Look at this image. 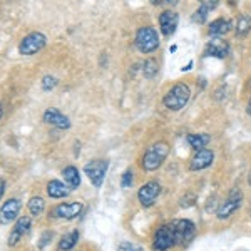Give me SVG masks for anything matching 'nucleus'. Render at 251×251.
Listing matches in <instances>:
<instances>
[{
    "label": "nucleus",
    "mask_w": 251,
    "mask_h": 251,
    "mask_svg": "<svg viewBox=\"0 0 251 251\" xmlns=\"http://www.w3.org/2000/svg\"><path fill=\"white\" fill-rule=\"evenodd\" d=\"M134 44L139 52H143V54H151V52H154L156 49L161 46V39L154 27L146 25V27L137 29Z\"/></svg>",
    "instance_id": "nucleus-3"
},
{
    "label": "nucleus",
    "mask_w": 251,
    "mask_h": 251,
    "mask_svg": "<svg viewBox=\"0 0 251 251\" xmlns=\"http://www.w3.org/2000/svg\"><path fill=\"white\" fill-rule=\"evenodd\" d=\"M248 106H251V97H250V104H248Z\"/></svg>",
    "instance_id": "nucleus-36"
},
{
    "label": "nucleus",
    "mask_w": 251,
    "mask_h": 251,
    "mask_svg": "<svg viewBox=\"0 0 251 251\" xmlns=\"http://www.w3.org/2000/svg\"><path fill=\"white\" fill-rule=\"evenodd\" d=\"M169 225L173 226L174 234H176L177 245H186L196 236V226L189 220H173Z\"/></svg>",
    "instance_id": "nucleus-8"
},
{
    "label": "nucleus",
    "mask_w": 251,
    "mask_h": 251,
    "mask_svg": "<svg viewBox=\"0 0 251 251\" xmlns=\"http://www.w3.org/2000/svg\"><path fill=\"white\" fill-rule=\"evenodd\" d=\"M117 251H144V250L141 248V246H134L132 243L124 241V243H121V245H119Z\"/></svg>",
    "instance_id": "nucleus-28"
},
{
    "label": "nucleus",
    "mask_w": 251,
    "mask_h": 251,
    "mask_svg": "<svg viewBox=\"0 0 251 251\" xmlns=\"http://www.w3.org/2000/svg\"><path fill=\"white\" fill-rule=\"evenodd\" d=\"M3 193H5V181H3V179H0V200H2Z\"/></svg>",
    "instance_id": "nucleus-30"
},
{
    "label": "nucleus",
    "mask_w": 251,
    "mask_h": 251,
    "mask_svg": "<svg viewBox=\"0 0 251 251\" xmlns=\"http://www.w3.org/2000/svg\"><path fill=\"white\" fill-rule=\"evenodd\" d=\"M157 71H159V66H157V62H156L154 59L144 60V64H143V74H144V77L152 79L157 74Z\"/></svg>",
    "instance_id": "nucleus-25"
},
{
    "label": "nucleus",
    "mask_w": 251,
    "mask_h": 251,
    "mask_svg": "<svg viewBox=\"0 0 251 251\" xmlns=\"http://www.w3.org/2000/svg\"><path fill=\"white\" fill-rule=\"evenodd\" d=\"M132 183H134V177H132V171L131 169H127L124 174H123V179H121V186H123L124 189L131 188Z\"/></svg>",
    "instance_id": "nucleus-27"
},
{
    "label": "nucleus",
    "mask_w": 251,
    "mask_h": 251,
    "mask_svg": "<svg viewBox=\"0 0 251 251\" xmlns=\"http://www.w3.org/2000/svg\"><path fill=\"white\" fill-rule=\"evenodd\" d=\"M44 208H46V203L40 196H34L29 200V211L32 216H40L44 213Z\"/></svg>",
    "instance_id": "nucleus-24"
},
{
    "label": "nucleus",
    "mask_w": 251,
    "mask_h": 251,
    "mask_svg": "<svg viewBox=\"0 0 251 251\" xmlns=\"http://www.w3.org/2000/svg\"><path fill=\"white\" fill-rule=\"evenodd\" d=\"M62 176H64L66 184L71 189H75V188H79V186H80V173H79V169L75 168V166H67V168H64Z\"/></svg>",
    "instance_id": "nucleus-20"
},
{
    "label": "nucleus",
    "mask_w": 251,
    "mask_h": 251,
    "mask_svg": "<svg viewBox=\"0 0 251 251\" xmlns=\"http://www.w3.org/2000/svg\"><path fill=\"white\" fill-rule=\"evenodd\" d=\"M218 7V0H203L201 5L198 7V10L194 12L193 20L196 24H204L208 20V15L211 14V10H214Z\"/></svg>",
    "instance_id": "nucleus-17"
},
{
    "label": "nucleus",
    "mask_w": 251,
    "mask_h": 251,
    "mask_svg": "<svg viewBox=\"0 0 251 251\" xmlns=\"http://www.w3.org/2000/svg\"><path fill=\"white\" fill-rule=\"evenodd\" d=\"M82 203L79 201H74V203H62L59 206H55L54 211H52V216L54 218H62V220H74L77 218L80 213H82Z\"/></svg>",
    "instance_id": "nucleus-13"
},
{
    "label": "nucleus",
    "mask_w": 251,
    "mask_h": 251,
    "mask_svg": "<svg viewBox=\"0 0 251 251\" xmlns=\"http://www.w3.org/2000/svg\"><path fill=\"white\" fill-rule=\"evenodd\" d=\"M248 87H251V77L248 79Z\"/></svg>",
    "instance_id": "nucleus-34"
},
{
    "label": "nucleus",
    "mask_w": 251,
    "mask_h": 251,
    "mask_svg": "<svg viewBox=\"0 0 251 251\" xmlns=\"http://www.w3.org/2000/svg\"><path fill=\"white\" fill-rule=\"evenodd\" d=\"M209 141H211V136L209 134H188V143L196 151L204 149L209 144Z\"/></svg>",
    "instance_id": "nucleus-22"
},
{
    "label": "nucleus",
    "mask_w": 251,
    "mask_h": 251,
    "mask_svg": "<svg viewBox=\"0 0 251 251\" xmlns=\"http://www.w3.org/2000/svg\"><path fill=\"white\" fill-rule=\"evenodd\" d=\"M46 44H47V37L42 32H32V34L25 35V37L20 40L19 52L22 55H34L39 50H42L46 47Z\"/></svg>",
    "instance_id": "nucleus-6"
},
{
    "label": "nucleus",
    "mask_w": 251,
    "mask_h": 251,
    "mask_svg": "<svg viewBox=\"0 0 251 251\" xmlns=\"http://www.w3.org/2000/svg\"><path fill=\"white\" fill-rule=\"evenodd\" d=\"M248 114L251 116V106H248Z\"/></svg>",
    "instance_id": "nucleus-35"
},
{
    "label": "nucleus",
    "mask_w": 251,
    "mask_h": 251,
    "mask_svg": "<svg viewBox=\"0 0 251 251\" xmlns=\"http://www.w3.org/2000/svg\"><path fill=\"white\" fill-rule=\"evenodd\" d=\"M251 30V17L246 14H241L238 15V20H236V35H246L248 32Z\"/></svg>",
    "instance_id": "nucleus-23"
},
{
    "label": "nucleus",
    "mask_w": 251,
    "mask_h": 251,
    "mask_svg": "<svg viewBox=\"0 0 251 251\" xmlns=\"http://www.w3.org/2000/svg\"><path fill=\"white\" fill-rule=\"evenodd\" d=\"M55 86H57V79L54 77V75H44V79H42V89L46 92L49 91H52Z\"/></svg>",
    "instance_id": "nucleus-26"
},
{
    "label": "nucleus",
    "mask_w": 251,
    "mask_h": 251,
    "mask_svg": "<svg viewBox=\"0 0 251 251\" xmlns=\"http://www.w3.org/2000/svg\"><path fill=\"white\" fill-rule=\"evenodd\" d=\"M193 60H189V62H188V66H186V67H183V69H181V71H183V72H189V71H191V69H193Z\"/></svg>",
    "instance_id": "nucleus-31"
},
{
    "label": "nucleus",
    "mask_w": 251,
    "mask_h": 251,
    "mask_svg": "<svg viewBox=\"0 0 251 251\" xmlns=\"http://www.w3.org/2000/svg\"><path fill=\"white\" fill-rule=\"evenodd\" d=\"M161 194V184L157 181H149V183L143 184L137 191V200L144 208H149L156 203L157 196Z\"/></svg>",
    "instance_id": "nucleus-9"
},
{
    "label": "nucleus",
    "mask_w": 251,
    "mask_h": 251,
    "mask_svg": "<svg viewBox=\"0 0 251 251\" xmlns=\"http://www.w3.org/2000/svg\"><path fill=\"white\" fill-rule=\"evenodd\" d=\"M2 116H3V107H2V102H0V119H2Z\"/></svg>",
    "instance_id": "nucleus-32"
},
{
    "label": "nucleus",
    "mask_w": 251,
    "mask_h": 251,
    "mask_svg": "<svg viewBox=\"0 0 251 251\" xmlns=\"http://www.w3.org/2000/svg\"><path fill=\"white\" fill-rule=\"evenodd\" d=\"M228 54H229V44L226 42L225 39L213 37L208 44H206L204 55H211V57L225 59Z\"/></svg>",
    "instance_id": "nucleus-15"
},
{
    "label": "nucleus",
    "mask_w": 251,
    "mask_h": 251,
    "mask_svg": "<svg viewBox=\"0 0 251 251\" xmlns=\"http://www.w3.org/2000/svg\"><path fill=\"white\" fill-rule=\"evenodd\" d=\"M177 24H179V17H177V14L174 10L168 9V10L161 12L159 29H161V32H163V35H166V37L173 35L177 29Z\"/></svg>",
    "instance_id": "nucleus-12"
},
{
    "label": "nucleus",
    "mask_w": 251,
    "mask_h": 251,
    "mask_svg": "<svg viewBox=\"0 0 251 251\" xmlns=\"http://www.w3.org/2000/svg\"><path fill=\"white\" fill-rule=\"evenodd\" d=\"M107 169H109V163L104 159H92L84 166V173H86L89 181H91L96 188L102 186L104 177H106V174H107Z\"/></svg>",
    "instance_id": "nucleus-5"
},
{
    "label": "nucleus",
    "mask_w": 251,
    "mask_h": 251,
    "mask_svg": "<svg viewBox=\"0 0 251 251\" xmlns=\"http://www.w3.org/2000/svg\"><path fill=\"white\" fill-rule=\"evenodd\" d=\"M79 241V231L74 229V231H69L60 238V243H59V250L60 251H69L72 250Z\"/></svg>",
    "instance_id": "nucleus-21"
},
{
    "label": "nucleus",
    "mask_w": 251,
    "mask_h": 251,
    "mask_svg": "<svg viewBox=\"0 0 251 251\" xmlns=\"http://www.w3.org/2000/svg\"><path fill=\"white\" fill-rule=\"evenodd\" d=\"M71 193V188L67 184H64L62 181L52 179L50 183L47 184V194L54 200H60V198H66Z\"/></svg>",
    "instance_id": "nucleus-19"
},
{
    "label": "nucleus",
    "mask_w": 251,
    "mask_h": 251,
    "mask_svg": "<svg viewBox=\"0 0 251 251\" xmlns=\"http://www.w3.org/2000/svg\"><path fill=\"white\" fill-rule=\"evenodd\" d=\"M243 203V193L240 188H233L231 193H229V196L226 198L225 201L220 204V208H218L216 211V216L218 220H228L231 214L236 211L238 208L241 206Z\"/></svg>",
    "instance_id": "nucleus-7"
},
{
    "label": "nucleus",
    "mask_w": 251,
    "mask_h": 251,
    "mask_svg": "<svg viewBox=\"0 0 251 251\" xmlns=\"http://www.w3.org/2000/svg\"><path fill=\"white\" fill-rule=\"evenodd\" d=\"M189 99H191L189 87L186 84L179 82L166 92V96L163 97V104L169 111H179V109H183L189 102Z\"/></svg>",
    "instance_id": "nucleus-1"
},
{
    "label": "nucleus",
    "mask_w": 251,
    "mask_h": 251,
    "mask_svg": "<svg viewBox=\"0 0 251 251\" xmlns=\"http://www.w3.org/2000/svg\"><path fill=\"white\" fill-rule=\"evenodd\" d=\"M52 240V233L50 231H46L42 234V238H40V245H39V248H44V246L47 245L49 241Z\"/></svg>",
    "instance_id": "nucleus-29"
},
{
    "label": "nucleus",
    "mask_w": 251,
    "mask_h": 251,
    "mask_svg": "<svg viewBox=\"0 0 251 251\" xmlns=\"http://www.w3.org/2000/svg\"><path fill=\"white\" fill-rule=\"evenodd\" d=\"M176 245H177L176 234H174V229L169 223L168 225H163L154 233V238H152V248L156 251H168Z\"/></svg>",
    "instance_id": "nucleus-4"
},
{
    "label": "nucleus",
    "mask_w": 251,
    "mask_h": 251,
    "mask_svg": "<svg viewBox=\"0 0 251 251\" xmlns=\"http://www.w3.org/2000/svg\"><path fill=\"white\" fill-rule=\"evenodd\" d=\"M231 30V22L229 20H226V19H216V20H213L211 24H209V35L211 37H223V35H226L228 32Z\"/></svg>",
    "instance_id": "nucleus-18"
},
{
    "label": "nucleus",
    "mask_w": 251,
    "mask_h": 251,
    "mask_svg": "<svg viewBox=\"0 0 251 251\" xmlns=\"http://www.w3.org/2000/svg\"><path fill=\"white\" fill-rule=\"evenodd\" d=\"M168 154H169V144L164 143V141H159V143L149 146L143 157V168L146 171H156L166 161Z\"/></svg>",
    "instance_id": "nucleus-2"
},
{
    "label": "nucleus",
    "mask_w": 251,
    "mask_h": 251,
    "mask_svg": "<svg viewBox=\"0 0 251 251\" xmlns=\"http://www.w3.org/2000/svg\"><path fill=\"white\" fill-rule=\"evenodd\" d=\"M248 184L251 186V171H250V174H248Z\"/></svg>",
    "instance_id": "nucleus-33"
},
{
    "label": "nucleus",
    "mask_w": 251,
    "mask_h": 251,
    "mask_svg": "<svg viewBox=\"0 0 251 251\" xmlns=\"http://www.w3.org/2000/svg\"><path fill=\"white\" fill-rule=\"evenodd\" d=\"M214 161V152L211 149H200V151H194L193 157L189 159V169L191 171H201L206 169L213 164Z\"/></svg>",
    "instance_id": "nucleus-10"
},
{
    "label": "nucleus",
    "mask_w": 251,
    "mask_h": 251,
    "mask_svg": "<svg viewBox=\"0 0 251 251\" xmlns=\"http://www.w3.org/2000/svg\"><path fill=\"white\" fill-rule=\"evenodd\" d=\"M30 229V216H22L19 218L17 223L14 225V229L10 231L9 236V246H15L17 243L22 240L24 234H27V231Z\"/></svg>",
    "instance_id": "nucleus-16"
},
{
    "label": "nucleus",
    "mask_w": 251,
    "mask_h": 251,
    "mask_svg": "<svg viewBox=\"0 0 251 251\" xmlns=\"http://www.w3.org/2000/svg\"><path fill=\"white\" fill-rule=\"evenodd\" d=\"M44 123L49 126H54L57 129H69L71 127V119L67 116H64L59 109L55 107H49L42 116Z\"/></svg>",
    "instance_id": "nucleus-14"
},
{
    "label": "nucleus",
    "mask_w": 251,
    "mask_h": 251,
    "mask_svg": "<svg viewBox=\"0 0 251 251\" xmlns=\"http://www.w3.org/2000/svg\"><path fill=\"white\" fill-rule=\"evenodd\" d=\"M20 206L22 204H20L17 198H10L9 201H5L2 208H0V225H10V223L17 220Z\"/></svg>",
    "instance_id": "nucleus-11"
}]
</instances>
